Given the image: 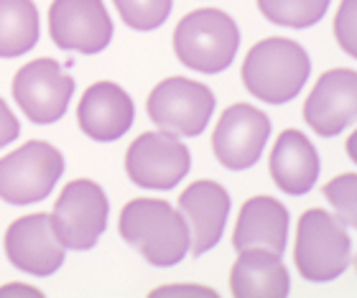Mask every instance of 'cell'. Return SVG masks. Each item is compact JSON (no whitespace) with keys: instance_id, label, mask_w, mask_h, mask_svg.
I'll return each instance as SVG.
<instances>
[{"instance_id":"6da1fadb","label":"cell","mask_w":357,"mask_h":298,"mask_svg":"<svg viewBox=\"0 0 357 298\" xmlns=\"http://www.w3.org/2000/svg\"><path fill=\"white\" fill-rule=\"evenodd\" d=\"M120 237L156 268H172L189 253V227L178 209L164 199L128 201L118 219Z\"/></svg>"},{"instance_id":"7a4b0ae2","label":"cell","mask_w":357,"mask_h":298,"mask_svg":"<svg viewBox=\"0 0 357 298\" xmlns=\"http://www.w3.org/2000/svg\"><path fill=\"white\" fill-rule=\"evenodd\" d=\"M312 74L304 46L291 38H263L243 61V84L253 97L268 104H283L298 97Z\"/></svg>"},{"instance_id":"3957f363","label":"cell","mask_w":357,"mask_h":298,"mask_svg":"<svg viewBox=\"0 0 357 298\" xmlns=\"http://www.w3.org/2000/svg\"><path fill=\"white\" fill-rule=\"evenodd\" d=\"M240 29L232 15L217 8H199L184 15L174 29V54L186 69L220 74L235 61Z\"/></svg>"},{"instance_id":"277c9868","label":"cell","mask_w":357,"mask_h":298,"mask_svg":"<svg viewBox=\"0 0 357 298\" xmlns=\"http://www.w3.org/2000/svg\"><path fill=\"white\" fill-rule=\"evenodd\" d=\"M294 260L304 281H337L352 262V240L335 214L324 209H306L298 219Z\"/></svg>"},{"instance_id":"5b68a950","label":"cell","mask_w":357,"mask_h":298,"mask_svg":"<svg viewBox=\"0 0 357 298\" xmlns=\"http://www.w3.org/2000/svg\"><path fill=\"white\" fill-rule=\"evenodd\" d=\"M64 173V156L46 141H29L0 158V199L33 204L52 194Z\"/></svg>"},{"instance_id":"8992f818","label":"cell","mask_w":357,"mask_h":298,"mask_svg":"<svg viewBox=\"0 0 357 298\" xmlns=\"http://www.w3.org/2000/svg\"><path fill=\"white\" fill-rule=\"evenodd\" d=\"M110 201L102 187L89 179H75L61 189L49 214L56 237L69 250H92L107 227Z\"/></svg>"},{"instance_id":"52a82bcc","label":"cell","mask_w":357,"mask_h":298,"mask_svg":"<svg viewBox=\"0 0 357 298\" xmlns=\"http://www.w3.org/2000/svg\"><path fill=\"white\" fill-rule=\"evenodd\" d=\"M146 112L158 130L194 138L204 133L215 112V95L207 84L194 82L189 77H169L153 87Z\"/></svg>"},{"instance_id":"ba28073f","label":"cell","mask_w":357,"mask_h":298,"mask_svg":"<svg viewBox=\"0 0 357 298\" xmlns=\"http://www.w3.org/2000/svg\"><path fill=\"white\" fill-rule=\"evenodd\" d=\"M192 156L178 135L166 130L141 133L126 153V173L135 187L151 191H172L189 173Z\"/></svg>"},{"instance_id":"9c48e42d","label":"cell","mask_w":357,"mask_h":298,"mask_svg":"<svg viewBox=\"0 0 357 298\" xmlns=\"http://www.w3.org/2000/svg\"><path fill=\"white\" fill-rule=\"evenodd\" d=\"M72 95H75L72 74H67L59 61L49 56L29 61L13 77L15 104L36 125L56 123L67 112Z\"/></svg>"},{"instance_id":"30bf717a","label":"cell","mask_w":357,"mask_h":298,"mask_svg":"<svg viewBox=\"0 0 357 298\" xmlns=\"http://www.w3.org/2000/svg\"><path fill=\"white\" fill-rule=\"evenodd\" d=\"M268 138L271 120L266 112L248 102H238L220 115V123L212 133V150L225 168L245 171L261 161Z\"/></svg>"},{"instance_id":"8fae6325","label":"cell","mask_w":357,"mask_h":298,"mask_svg":"<svg viewBox=\"0 0 357 298\" xmlns=\"http://www.w3.org/2000/svg\"><path fill=\"white\" fill-rule=\"evenodd\" d=\"M49 31L61 52L100 54L112 41V18L102 0H54Z\"/></svg>"},{"instance_id":"7c38bea8","label":"cell","mask_w":357,"mask_h":298,"mask_svg":"<svg viewBox=\"0 0 357 298\" xmlns=\"http://www.w3.org/2000/svg\"><path fill=\"white\" fill-rule=\"evenodd\" d=\"M6 255L10 265L36 278H49L64 265V250L49 214H26L6 230Z\"/></svg>"},{"instance_id":"4fadbf2b","label":"cell","mask_w":357,"mask_h":298,"mask_svg":"<svg viewBox=\"0 0 357 298\" xmlns=\"http://www.w3.org/2000/svg\"><path fill=\"white\" fill-rule=\"evenodd\" d=\"M357 118V72L332 69L317 79L304 102V120L321 138H335Z\"/></svg>"},{"instance_id":"5bb4252c","label":"cell","mask_w":357,"mask_h":298,"mask_svg":"<svg viewBox=\"0 0 357 298\" xmlns=\"http://www.w3.org/2000/svg\"><path fill=\"white\" fill-rule=\"evenodd\" d=\"M178 212L189 227V250L199 258L222 240L230 214V194L217 181H194L178 196Z\"/></svg>"},{"instance_id":"9a60e30c","label":"cell","mask_w":357,"mask_h":298,"mask_svg":"<svg viewBox=\"0 0 357 298\" xmlns=\"http://www.w3.org/2000/svg\"><path fill=\"white\" fill-rule=\"evenodd\" d=\"M133 100L115 82H97L87 87L77 107V123L82 133L97 143L120 141L133 127Z\"/></svg>"},{"instance_id":"2e32d148","label":"cell","mask_w":357,"mask_h":298,"mask_svg":"<svg viewBox=\"0 0 357 298\" xmlns=\"http://www.w3.org/2000/svg\"><path fill=\"white\" fill-rule=\"evenodd\" d=\"M268 166H271V176H273L275 187L291 196L309 194L321 173V161L317 148L304 133H298L294 127L278 135Z\"/></svg>"},{"instance_id":"e0dca14e","label":"cell","mask_w":357,"mask_h":298,"mask_svg":"<svg viewBox=\"0 0 357 298\" xmlns=\"http://www.w3.org/2000/svg\"><path fill=\"white\" fill-rule=\"evenodd\" d=\"M289 237V209L273 196H253L240 207L232 247L248 250V247H263L271 253L283 255Z\"/></svg>"},{"instance_id":"ac0fdd59","label":"cell","mask_w":357,"mask_h":298,"mask_svg":"<svg viewBox=\"0 0 357 298\" xmlns=\"http://www.w3.org/2000/svg\"><path fill=\"white\" fill-rule=\"evenodd\" d=\"M230 291L238 298H283L291 291L289 270L283 265L281 255L248 247L240 250L238 260L230 270Z\"/></svg>"},{"instance_id":"d6986e66","label":"cell","mask_w":357,"mask_h":298,"mask_svg":"<svg viewBox=\"0 0 357 298\" xmlns=\"http://www.w3.org/2000/svg\"><path fill=\"white\" fill-rule=\"evenodd\" d=\"M38 10L33 0H0V59H15L38 44Z\"/></svg>"},{"instance_id":"ffe728a7","label":"cell","mask_w":357,"mask_h":298,"mask_svg":"<svg viewBox=\"0 0 357 298\" xmlns=\"http://www.w3.org/2000/svg\"><path fill=\"white\" fill-rule=\"evenodd\" d=\"M332 0H258V10L275 26L312 29L324 18Z\"/></svg>"},{"instance_id":"44dd1931","label":"cell","mask_w":357,"mask_h":298,"mask_svg":"<svg viewBox=\"0 0 357 298\" xmlns=\"http://www.w3.org/2000/svg\"><path fill=\"white\" fill-rule=\"evenodd\" d=\"M120 18L133 31H153L164 26L174 0H112Z\"/></svg>"},{"instance_id":"7402d4cb","label":"cell","mask_w":357,"mask_h":298,"mask_svg":"<svg viewBox=\"0 0 357 298\" xmlns=\"http://www.w3.org/2000/svg\"><path fill=\"white\" fill-rule=\"evenodd\" d=\"M324 196L344 227H357V173H342L324 184Z\"/></svg>"},{"instance_id":"603a6c76","label":"cell","mask_w":357,"mask_h":298,"mask_svg":"<svg viewBox=\"0 0 357 298\" xmlns=\"http://www.w3.org/2000/svg\"><path fill=\"white\" fill-rule=\"evenodd\" d=\"M335 36L347 56H357V0H342L335 15Z\"/></svg>"},{"instance_id":"cb8c5ba5","label":"cell","mask_w":357,"mask_h":298,"mask_svg":"<svg viewBox=\"0 0 357 298\" xmlns=\"http://www.w3.org/2000/svg\"><path fill=\"white\" fill-rule=\"evenodd\" d=\"M21 135V123L15 118L6 100H0V148H6L8 143H13Z\"/></svg>"},{"instance_id":"d4e9b609","label":"cell","mask_w":357,"mask_h":298,"mask_svg":"<svg viewBox=\"0 0 357 298\" xmlns=\"http://www.w3.org/2000/svg\"><path fill=\"white\" fill-rule=\"evenodd\" d=\"M169 293H194V296H215L212 288H202V285H164L156 288L151 296H169Z\"/></svg>"},{"instance_id":"484cf974","label":"cell","mask_w":357,"mask_h":298,"mask_svg":"<svg viewBox=\"0 0 357 298\" xmlns=\"http://www.w3.org/2000/svg\"><path fill=\"white\" fill-rule=\"evenodd\" d=\"M15 293H21V296H36V298L44 296L38 288H31V285H23V283H8V285H3V288H0V298H3V296H15Z\"/></svg>"},{"instance_id":"4316f807","label":"cell","mask_w":357,"mask_h":298,"mask_svg":"<svg viewBox=\"0 0 357 298\" xmlns=\"http://www.w3.org/2000/svg\"><path fill=\"white\" fill-rule=\"evenodd\" d=\"M347 153H350L352 161H357V153H355V135H352L350 143H347Z\"/></svg>"}]
</instances>
